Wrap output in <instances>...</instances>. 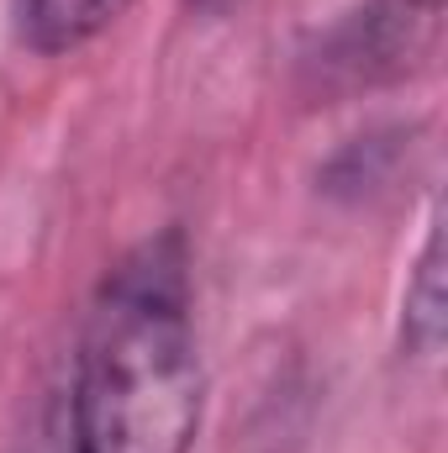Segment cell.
Masks as SVG:
<instances>
[{
    "label": "cell",
    "instance_id": "6da1fadb",
    "mask_svg": "<svg viewBox=\"0 0 448 453\" xmlns=\"http://www.w3.org/2000/svg\"><path fill=\"white\" fill-rule=\"evenodd\" d=\"M201 427V348L185 253L143 242L101 285L74 364L80 453H185Z\"/></svg>",
    "mask_w": 448,
    "mask_h": 453
},
{
    "label": "cell",
    "instance_id": "7a4b0ae2",
    "mask_svg": "<svg viewBox=\"0 0 448 453\" xmlns=\"http://www.w3.org/2000/svg\"><path fill=\"white\" fill-rule=\"evenodd\" d=\"M127 5L132 0H16V21L37 53H69L106 32Z\"/></svg>",
    "mask_w": 448,
    "mask_h": 453
},
{
    "label": "cell",
    "instance_id": "3957f363",
    "mask_svg": "<svg viewBox=\"0 0 448 453\" xmlns=\"http://www.w3.org/2000/svg\"><path fill=\"white\" fill-rule=\"evenodd\" d=\"M406 338L422 353L438 348V338H444V237H438V226L428 232L412 290H406Z\"/></svg>",
    "mask_w": 448,
    "mask_h": 453
}]
</instances>
